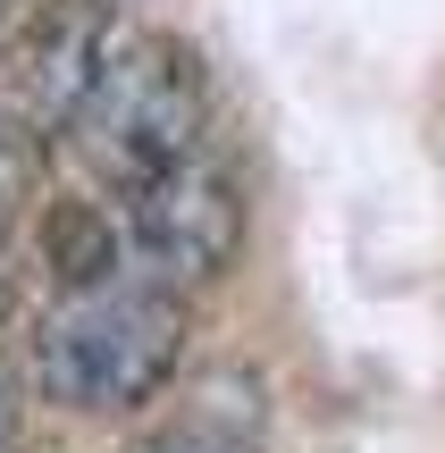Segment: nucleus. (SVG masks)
I'll use <instances>...</instances> for the list:
<instances>
[{
  "label": "nucleus",
  "instance_id": "1",
  "mask_svg": "<svg viewBox=\"0 0 445 453\" xmlns=\"http://www.w3.org/2000/svg\"><path fill=\"white\" fill-rule=\"evenodd\" d=\"M185 361V303L143 277H110L93 294H67L34 336L50 403L67 411H134L177 378Z\"/></svg>",
  "mask_w": 445,
  "mask_h": 453
},
{
  "label": "nucleus",
  "instance_id": "2",
  "mask_svg": "<svg viewBox=\"0 0 445 453\" xmlns=\"http://www.w3.org/2000/svg\"><path fill=\"white\" fill-rule=\"evenodd\" d=\"M202 110H211V84L202 59L177 34H127L101 76V93L76 118V151L101 168L110 185H151L160 168L194 160L202 151Z\"/></svg>",
  "mask_w": 445,
  "mask_h": 453
},
{
  "label": "nucleus",
  "instance_id": "3",
  "mask_svg": "<svg viewBox=\"0 0 445 453\" xmlns=\"http://www.w3.org/2000/svg\"><path fill=\"white\" fill-rule=\"evenodd\" d=\"M127 235L168 286H211L244 252V185L219 151H194L127 194Z\"/></svg>",
  "mask_w": 445,
  "mask_h": 453
},
{
  "label": "nucleus",
  "instance_id": "4",
  "mask_svg": "<svg viewBox=\"0 0 445 453\" xmlns=\"http://www.w3.org/2000/svg\"><path fill=\"white\" fill-rule=\"evenodd\" d=\"M118 42H127V17L110 0H42L17 34V118L34 134H76L84 101L101 93Z\"/></svg>",
  "mask_w": 445,
  "mask_h": 453
},
{
  "label": "nucleus",
  "instance_id": "5",
  "mask_svg": "<svg viewBox=\"0 0 445 453\" xmlns=\"http://www.w3.org/2000/svg\"><path fill=\"white\" fill-rule=\"evenodd\" d=\"M50 260H59L50 277H67V294L110 286V277H118V226L101 211H84V202H67V211L50 219Z\"/></svg>",
  "mask_w": 445,
  "mask_h": 453
},
{
  "label": "nucleus",
  "instance_id": "6",
  "mask_svg": "<svg viewBox=\"0 0 445 453\" xmlns=\"http://www.w3.org/2000/svg\"><path fill=\"white\" fill-rule=\"evenodd\" d=\"M34 177H42V134H34L26 118H0V243H9L17 219H26Z\"/></svg>",
  "mask_w": 445,
  "mask_h": 453
},
{
  "label": "nucleus",
  "instance_id": "7",
  "mask_svg": "<svg viewBox=\"0 0 445 453\" xmlns=\"http://www.w3.org/2000/svg\"><path fill=\"white\" fill-rule=\"evenodd\" d=\"M134 453H227L219 437H194V428H177V437H143Z\"/></svg>",
  "mask_w": 445,
  "mask_h": 453
},
{
  "label": "nucleus",
  "instance_id": "8",
  "mask_svg": "<svg viewBox=\"0 0 445 453\" xmlns=\"http://www.w3.org/2000/svg\"><path fill=\"white\" fill-rule=\"evenodd\" d=\"M9 445H17V378L0 370V453H9Z\"/></svg>",
  "mask_w": 445,
  "mask_h": 453
},
{
  "label": "nucleus",
  "instance_id": "9",
  "mask_svg": "<svg viewBox=\"0 0 445 453\" xmlns=\"http://www.w3.org/2000/svg\"><path fill=\"white\" fill-rule=\"evenodd\" d=\"M0 311H9V269H0Z\"/></svg>",
  "mask_w": 445,
  "mask_h": 453
},
{
  "label": "nucleus",
  "instance_id": "10",
  "mask_svg": "<svg viewBox=\"0 0 445 453\" xmlns=\"http://www.w3.org/2000/svg\"><path fill=\"white\" fill-rule=\"evenodd\" d=\"M9 9H17V0H0V26H9Z\"/></svg>",
  "mask_w": 445,
  "mask_h": 453
}]
</instances>
